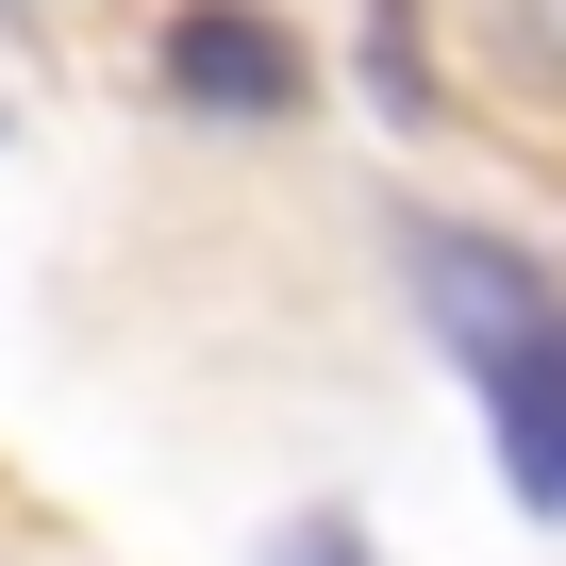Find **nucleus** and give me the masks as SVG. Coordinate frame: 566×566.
<instances>
[{
    "label": "nucleus",
    "instance_id": "nucleus-1",
    "mask_svg": "<svg viewBox=\"0 0 566 566\" xmlns=\"http://www.w3.org/2000/svg\"><path fill=\"white\" fill-rule=\"evenodd\" d=\"M483 417H500V467L566 516V317H483Z\"/></svg>",
    "mask_w": 566,
    "mask_h": 566
},
{
    "label": "nucleus",
    "instance_id": "nucleus-2",
    "mask_svg": "<svg viewBox=\"0 0 566 566\" xmlns=\"http://www.w3.org/2000/svg\"><path fill=\"white\" fill-rule=\"evenodd\" d=\"M167 84L217 101V117H301V51H283L250 0H200V18L167 34Z\"/></svg>",
    "mask_w": 566,
    "mask_h": 566
},
{
    "label": "nucleus",
    "instance_id": "nucleus-3",
    "mask_svg": "<svg viewBox=\"0 0 566 566\" xmlns=\"http://www.w3.org/2000/svg\"><path fill=\"white\" fill-rule=\"evenodd\" d=\"M516 34H533V67L566 84V0H516Z\"/></svg>",
    "mask_w": 566,
    "mask_h": 566
}]
</instances>
